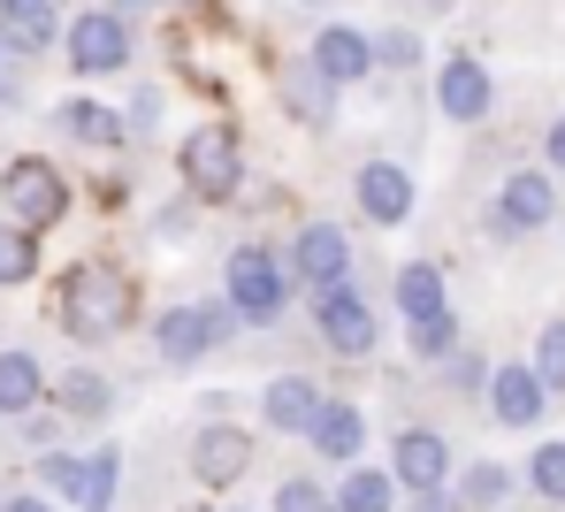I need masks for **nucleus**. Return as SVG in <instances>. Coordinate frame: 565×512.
<instances>
[{
    "label": "nucleus",
    "mask_w": 565,
    "mask_h": 512,
    "mask_svg": "<svg viewBox=\"0 0 565 512\" xmlns=\"http://www.w3.org/2000/svg\"><path fill=\"white\" fill-rule=\"evenodd\" d=\"M130 313H138V284H130V276H115V268H99V260H85V268L62 276V329H70L77 344L122 337Z\"/></svg>",
    "instance_id": "1"
},
{
    "label": "nucleus",
    "mask_w": 565,
    "mask_h": 512,
    "mask_svg": "<svg viewBox=\"0 0 565 512\" xmlns=\"http://www.w3.org/2000/svg\"><path fill=\"white\" fill-rule=\"evenodd\" d=\"M177 169H184L191 200H206V206L237 200V184H245V138H237L230 122H206V130H191V138H184Z\"/></svg>",
    "instance_id": "2"
},
{
    "label": "nucleus",
    "mask_w": 565,
    "mask_h": 512,
    "mask_svg": "<svg viewBox=\"0 0 565 512\" xmlns=\"http://www.w3.org/2000/svg\"><path fill=\"white\" fill-rule=\"evenodd\" d=\"M290 260H276L268 245H237L230 253V268H222V291H230V307H237V321H253V329H268L282 313V299H290Z\"/></svg>",
    "instance_id": "3"
},
{
    "label": "nucleus",
    "mask_w": 565,
    "mask_h": 512,
    "mask_svg": "<svg viewBox=\"0 0 565 512\" xmlns=\"http://www.w3.org/2000/svg\"><path fill=\"white\" fill-rule=\"evenodd\" d=\"M0 200L15 214V230H54V222L70 214V177H62L46 153H23V161H8Z\"/></svg>",
    "instance_id": "4"
},
{
    "label": "nucleus",
    "mask_w": 565,
    "mask_h": 512,
    "mask_svg": "<svg viewBox=\"0 0 565 512\" xmlns=\"http://www.w3.org/2000/svg\"><path fill=\"white\" fill-rule=\"evenodd\" d=\"M230 329H237V307H206V299H191V307L161 313L153 344H161V360H169V367H199L206 352H222V344H230Z\"/></svg>",
    "instance_id": "5"
},
{
    "label": "nucleus",
    "mask_w": 565,
    "mask_h": 512,
    "mask_svg": "<svg viewBox=\"0 0 565 512\" xmlns=\"http://www.w3.org/2000/svg\"><path fill=\"white\" fill-rule=\"evenodd\" d=\"M313 337H321L337 360H367L382 344V321L352 284H337V291H313Z\"/></svg>",
    "instance_id": "6"
},
{
    "label": "nucleus",
    "mask_w": 565,
    "mask_h": 512,
    "mask_svg": "<svg viewBox=\"0 0 565 512\" xmlns=\"http://www.w3.org/2000/svg\"><path fill=\"white\" fill-rule=\"evenodd\" d=\"M130 46H138V31H130V15H115V8H93V15L70 23V70H77V77H115V70H130Z\"/></svg>",
    "instance_id": "7"
},
{
    "label": "nucleus",
    "mask_w": 565,
    "mask_h": 512,
    "mask_svg": "<svg viewBox=\"0 0 565 512\" xmlns=\"http://www.w3.org/2000/svg\"><path fill=\"white\" fill-rule=\"evenodd\" d=\"M253 428H237V420H206V428H191V482H206V490H230V482H245L253 474Z\"/></svg>",
    "instance_id": "8"
},
{
    "label": "nucleus",
    "mask_w": 565,
    "mask_h": 512,
    "mask_svg": "<svg viewBox=\"0 0 565 512\" xmlns=\"http://www.w3.org/2000/svg\"><path fill=\"white\" fill-rule=\"evenodd\" d=\"M551 214H558V184H551L543 169H520V177L497 184V200H489V230H497V237H535Z\"/></svg>",
    "instance_id": "9"
},
{
    "label": "nucleus",
    "mask_w": 565,
    "mask_h": 512,
    "mask_svg": "<svg viewBox=\"0 0 565 512\" xmlns=\"http://www.w3.org/2000/svg\"><path fill=\"white\" fill-rule=\"evenodd\" d=\"M290 276H298L306 291H337V284H352V237H344L337 222H306V230L290 237Z\"/></svg>",
    "instance_id": "10"
},
{
    "label": "nucleus",
    "mask_w": 565,
    "mask_h": 512,
    "mask_svg": "<svg viewBox=\"0 0 565 512\" xmlns=\"http://www.w3.org/2000/svg\"><path fill=\"white\" fill-rule=\"evenodd\" d=\"M451 444L436 436V428H405L397 444H390V474H397V490H413V498H444V482H451Z\"/></svg>",
    "instance_id": "11"
},
{
    "label": "nucleus",
    "mask_w": 565,
    "mask_h": 512,
    "mask_svg": "<svg viewBox=\"0 0 565 512\" xmlns=\"http://www.w3.org/2000/svg\"><path fill=\"white\" fill-rule=\"evenodd\" d=\"M337 93L344 85H367L375 77V31L367 23H329V31H313V54H306Z\"/></svg>",
    "instance_id": "12"
},
{
    "label": "nucleus",
    "mask_w": 565,
    "mask_h": 512,
    "mask_svg": "<svg viewBox=\"0 0 565 512\" xmlns=\"http://www.w3.org/2000/svg\"><path fill=\"white\" fill-rule=\"evenodd\" d=\"M352 200H360V214H367L375 230H397V222H413V177H405L397 161H367V169L352 177Z\"/></svg>",
    "instance_id": "13"
},
{
    "label": "nucleus",
    "mask_w": 565,
    "mask_h": 512,
    "mask_svg": "<svg viewBox=\"0 0 565 512\" xmlns=\"http://www.w3.org/2000/svg\"><path fill=\"white\" fill-rule=\"evenodd\" d=\"M306 444H313L321 467H360V451H367V413L352 406V398H329L321 420L306 428Z\"/></svg>",
    "instance_id": "14"
},
{
    "label": "nucleus",
    "mask_w": 565,
    "mask_h": 512,
    "mask_svg": "<svg viewBox=\"0 0 565 512\" xmlns=\"http://www.w3.org/2000/svg\"><path fill=\"white\" fill-rule=\"evenodd\" d=\"M321 406H329V391H321L313 375H276V383L260 391V420H268L276 436H306V428L321 420Z\"/></svg>",
    "instance_id": "15"
},
{
    "label": "nucleus",
    "mask_w": 565,
    "mask_h": 512,
    "mask_svg": "<svg viewBox=\"0 0 565 512\" xmlns=\"http://www.w3.org/2000/svg\"><path fill=\"white\" fill-rule=\"evenodd\" d=\"M436 107H444L451 122H481V115L497 107V85H489V70H481L473 54H451V62L436 70Z\"/></svg>",
    "instance_id": "16"
},
{
    "label": "nucleus",
    "mask_w": 565,
    "mask_h": 512,
    "mask_svg": "<svg viewBox=\"0 0 565 512\" xmlns=\"http://www.w3.org/2000/svg\"><path fill=\"white\" fill-rule=\"evenodd\" d=\"M551 406V383L535 375V367H497L489 375V413H497V428H535Z\"/></svg>",
    "instance_id": "17"
},
{
    "label": "nucleus",
    "mask_w": 565,
    "mask_h": 512,
    "mask_svg": "<svg viewBox=\"0 0 565 512\" xmlns=\"http://www.w3.org/2000/svg\"><path fill=\"white\" fill-rule=\"evenodd\" d=\"M39 398H46V367L31 352H0V413L8 420H31Z\"/></svg>",
    "instance_id": "18"
},
{
    "label": "nucleus",
    "mask_w": 565,
    "mask_h": 512,
    "mask_svg": "<svg viewBox=\"0 0 565 512\" xmlns=\"http://www.w3.org/2000/svg\"><path fill=\"white\" fill-rule=\"evenodd\" d=\"M397 313H405V321H436V313H451V291H444V268H436V260L397 268Z\"/></svg>",
    "instance_id": "19"
},
{
    "label": "nucleus",
    "mask_w": 565,
    "mask_h": 512,
    "mask_svg": "<svg viewBox=\"0 0 565 512\" xmlns=\"http://www.w3.org/2000/svg\"><path fill=\"white\" fill-rule=\"evenodd\" d=\"M282 107H290L298 122H329V115H337V85H329L313 62H290V70H282Z\"/></svg>",
    "instance_id": "20"
},
{
    "label": "nucleus",
    "mask_w": 565,
    "mask_h": 512,
    "mask_svg": "<svg viewBox=\"0 0 565 512\" xmlns=\"http://www.w3.org/2000/svg\"><path fill=\"white\" fill-rule=\"evenodd\" d=\"M54 122H62L77 146H93V153H115V146L130 138V122H122V115H107L99 100H70L62 115H54Z\"/></svg>",
    "instance_id": "21"
},
{
    "label": "nucleus",
    "mask_w": 565,
    "mask_h": 512,
    "mask_svg": "<svg viewBox=\"0 0 565 512\" xmlns=\"http://www.w3.org/2000/svg\"><path fill=\"white\" fill-rule=\"evenodd\" d=\"M337 512H397V474L390 467H344Z\"/></svg>",
    "instance_id": "22"
},
{
    "label": "nucleus",
    "mask_w": 565,
    "mask_h": 512,
    "mask_svg": "<svg viewBox=\"0 0 565 512\" xmlns=\"http://www.w3.org/2000/svg\"><path fill=\"white\" fill-rule=\"evenodd\" d=\"M54 398H62V413H70V420H99V413L115 406V391H107V375H93V367H77V375H62V391H54Z\"/></svg>",
    "instance_id": "23"
},
{
    "label": "nucleus",
    "mask_w": 565,
    "mask_h": 512,
    "mask_svg": "<svg viewBox=\"0 0 565 512\" xmlns=\"http://www.w3.org/2000/svg\"><path fill=\"white\" fill-rule=\"evenodd\" d=\"M504 498H512V474H504L497 459L467 467V482H459V505L467 512H504Z\"/></svg>",
    "instance_id": "24"
},
{
    "label": "nucleus",
    "mask_w": 565,
    "mask_h": 512,
    "mask_svg": "<svg viewBox=\"0 0 565 512\" xmlns=\"http://www.w3.org/2000/svg\"><path fill=\"white\" fill-rule=\"evenodd\" d=\"M115 482H122V451H85V498H77V512H115Z\"/></svg>",
    "instance_id": "25"
},
{
    "label": "nucleus",
    "mask_w": 565,
    "mask_h": 512,
    "mask_svg": "<svg viewBox=\"0 0 565 512\" xmlns=\"http://www.w3.org/2000/svg\"><path fill=\"white\" fill-rule=\"evenodd\" d=\"M527 490L551 498V505H565V444H535V451H527Z\"/></svg>",
    "instance_id": "26"
},
{
    "label": "nucleus",
    "mask_w": 565,
    "mask_h": 512,
    "mask_svg": "<svg viewBox=\"0 0 565 512\" xmlns=\"http://www.w3.org/2000/svg\"><path fill=\"white\" fill-rule=\"evenodd\" d=\"M527 367H535V375L551 383V398L565 391V313H558V321H543V329H535V360H527Z\"/></svg>",
    "instance_id": "27"
},
{
    "label": "nucleus",
    "mask_w": 565,
    "mask_h": 512,
    "mask_svg": "<svg viewBox=\"0 0 565 512\" xmlns=\"http://www.w3.org/2000/svg\"><path fill=\"white\" fill-rule=\"evenodd\" d=\"M268 512H337V490H321L313 474H282Z\"/></svg>",
    "instance_id": "28"
},
{
    "label": "nucleus",
    "mask_w": 565,
    "mask_h": 512,
    "mask_svg": "<svg viewBox=\"0 0 565 512\" xmlns=\"http://www.w3.org/2000/svg\"><path fill=\"white\" fill-rule=\"evenodd\" d=\"M54 15H0V46H15V54H46L54 46Z\"/></svg>",
    "instance_id": "29"
},
{
    "label": "nucleus",
    "mask_w": 565,
    "mask_h": 512,
    "mask_svg": "<svg viewBox=\"0 0 565 512\" xmlns=\"http://www.w3.org/2000/svg\"><path fill=\"white\" fill-rule=\"evenodd\" d=\"M39 482H46V498H70V505H77V498H85V459H77V451H46V459H39Z\"/></svg>",
    "instance_id": "30"
},
{
    "label": "nucleus",
    "mask_w": 565,
    "mask_h": 512,
    "mask_svg": "<svg viewBox=\"0 0 565 512\" xmlns=\"http://www.w3.org/2000/svg\"><path fill=\"white\" fill-rule=\"evenodd\" d=\"M39 276V230H8L0 237V284H31Z\"/></svg>",
    "instance_id": "31"
},
{
    "label": "nucleus",
    "mask_w": 565,
    "mask_h": 512,
    "mask_svg": "<svg viewBox=\"0 0 565 512\" xmlns=\"http://www.w3.org/2000/svg\"><path fill=\"white\" fill-rule=\"evenodd\" d=\"M451 344H459V321H451V313L413 321V360H451Z\"/></svg>",
    "instance_id": "32"
},
{
    "label": "nucleus",
    "mask_w": 565,
    "mask_h": 512,
    "mask_svg": "<svg viewBox=\"0 0 565 512\" xmlns=\"http://www.w3.org/2000/svg\"><path fill=\"white\" fill-rule=\"evenodd\" d=\"M375 62H390V70H413V62H420V39H413V31H375Z\"/></svg>",
    "instance_id": "33"
},
{
    "label": "nucleus",
    "mask_w": 565,
    "mask_h": 512,
    "mask_svg": "<svg viewBox=\"0 0 565 512\" xmlns=\"http://www.w3.org/2000/svg\"><path fill=\"white\" fill-rule=\"evenodd\" d=\"M0 15H54V0H0Z\"/></svg>",
    "instance_id": "34"
},
{
    "label": "nucleus",
    "mask_w": 565,
    "mask_h": 512,
    "mask_svg": "<svg viewBox=\"0 0 565 512\" xmlns=\"http://www.w3.org/2000/svg\"><path fill=\"white\" fill-rule=\"evenodd\" d=\"M0 512H54V505H46V498H8Z\"/></svg>",
    "instance_id": "35"
},
{
    "label": "nucleus",
    "mask_w": 565,
    "mask_h": 512,
    "mask_svg": "<svg viewBox=\"0 0 565 512\" xmlns=\"http://www.w3.org/2000/svg\"><path fill=\"white\" fill-rule=\"evenodd\" d=\"M551 161H558V169H565V115H558V122H551Z\"/></svg>",
    "instance_id": "36"
},
{
    "label": "nucleus",
    "mask_w": 565,
    "mask_h": 512,
    "mask_svg": "<svg viewBox=\"0 0 565 512\" xmlns=\"http://www.w3.org/2000/svg\"><path fill=\"white\" fill-rule=\"evenodd\" d=\"M420 512H467L459 498H420Z\"/></svg>",
    "instance_id": "37"
},
{
    "label": "nucleus",
    "mask_w": 565,
    "mask_h": 512,
    "mask_svg": "<svg viewBox=\"0 0 565 512\" xmlns=\"http://www.w3.org/2000/svg\"><path fill=\"white\" fill-rule=\"evenodd\" d=\"M107 8H115V15H138V8H153V0H107Z\"/></svg>",
    "instance_id": "38"
}]
</instances>
